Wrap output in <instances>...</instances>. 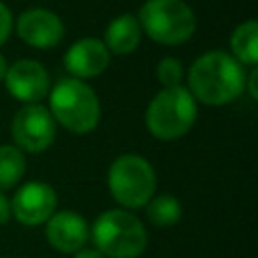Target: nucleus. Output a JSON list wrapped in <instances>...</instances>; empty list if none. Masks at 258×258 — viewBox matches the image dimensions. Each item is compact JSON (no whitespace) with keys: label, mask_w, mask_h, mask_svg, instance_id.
Returning a JSON list of instances; mask_svg holds the SVG:
<instances>
[{"label":"nucleus","mask_w":258,"mask_h":258,"mask_svg":"<svg viewBox=\"0 0 258 258\" xmlns=\"http://www.w3.org/2000/svg\"><path fill=\"white\" fill-rule=\"evenodd\" d=\"M89 234L95 242V250L105 258H137L147 246L145 226L127 210L115 208L103 212Z\"/></svg>","instance_id":"obj_2"},{"label":"nucleus","mask_w":258,"mask_h":258,"mask_svg":"<svg viewBox=\"0 0 258 258\" xmlns=\"http://www.w3.org/2000/svg\"><path fill=\"white\" fill-rule=\"evenodd\" d=\"M10 135L20 151L40 153L52 145L56 137V121L44 105H22L12 117Z\"/></svg>","instance_id":"obj_7"},{"label":"nucleus","mask_w":258,"mask_h":258,"mask_svg":"<svg viewBox=\"0 0 258 258\" xmlns=\"http://www.w3.org/2000/svg\"><path fill=\"white\" fill-rule=\"evenodd\" d=\"M145 212H147V220L155 226H173L179 222L181 218V204L175 196L171 194H161V196H153L147 204H145Z\"/></svg>","instance_id":"obj_15"},{"label":"nucleus","mask_w":258,"mask_h":258,"mask_svg":"<svg viewBox=\"0 0 258 258\" xmlns=\"http://www.w3.org/2000/svg\"><path fill=\"white\" fill-rule=\"evenodd\" d=\"M198 105L187 87L161 89L145 111V125L155 139L173 141L183 137L196 123Z\"/></svg>","instance_id":"obj_4"},{"label":"nucleus","mask_w":258,"mask_h":258,"mask_svg":"<svg viewBox=\"0 0 258 258\" xmlns=\"http://www.w3.org/2000/svg\"><path fill=\"white\" fill-rule=\"evenodd\" d=\"M137 20L151 40L165 46L183 44L196 32V14L183 0H147Z\"/></svg>","instance_id":"obj_5"},{"label":"nucleus","mask_w":258,"mask_h":258,"mask_svg":"<svg viewBox=\"0 0 258 258\" xmlns=\"http://www.w3.org/2000/svg\"><path fill=\"white\" fill-rule=\"evenodd\" d=\"M141 26H139V20L137 16L133 14H121L117 18H113L105 30V38H103V44L107 46L109 52L113 54H129L133 52L139 42H141Z\"/></svg>","instance_id":"obj_13"},{"label":"nucleus","mask_w":258,"mask_h":258,"mask_svg":"<svg viewBox=\"0 0 258 258\" xmlns=\"http://www.w3.org/2000/svg\"><path fill=\"white\" fill-rule=\"evenodd\" d=\"M16 34L20 36L24 44L44 50V48H52L60 44L64 36V24L54 12L36 6V8L24 10L18 16Z\"/></svg>","instance_id":"obj_10"},{"label":"nucleus","mask_w":258,"mask_h":258,"mask_svg":"<svg viewBox=\"0 0 258 258\" xmlns=\"http://www.w3.org/2000/svg\"><path fill=\"white\" fill-rule=\"evenodd\" d=\"M232 56L244 67H256L258 62V22L254 18L238 24L230 36Z\"/></svg>","instance_id":"obj_14"},{"label":"nucleus","mask_w":258,"mask_h":258,"mask_svg":"<svg viewBox=\"0 0 258 258\" xmlns=\"http://www.w3.org/2000/svg\"><path fill=\"white\" fill-rule=\"evenodd\" d=\"M246 89L244 67L224 50L198 56L187 71V91L204 105L220 107L238 99Z\"/></svg>","instance_id":"obj_1"},{"label":"nucleus","mask_w":258,"mask_h":258,"mask_svg":"<svg viewBox=\"0 0 258 258\" xmlns=\"http://www.w3.org/2000/svg\"><path fill=\"white\" fill-rule=\"evenodd\" d=\"M155 77L163 87H177V85H181V81L185 77V71H183V64L177 58L167 56V58H161L157 62Z\"/></svg>","instance_id":"obj_17"},{"label":"nucleus","mask_w":258,"mask_h":258,"mask_svg":"<svg viewBox=\"0 0 258 258\" xmlns=\"http://www.w3.org/2000/svg\"><path fill=\"white\" fill-rule=\"evenodd\" d=\"M10 32H12V12L4 2H0V46L8 40Z\"/></svg>","instance_id":"obj_18"},{"label":"nucleus","mask_w":258,"mask_h":258,"mask_svg":"<svg viewBox=\"0 0 258 258\" xmlns=\"http://www.w3.org/2000/svg\"><path fill=\"white\" fill-rule=\"evenodd\" d=\"M4 83L8 93L26 105L42 101L50 91V77L46 69L38 60L30 58L12 62L4 75Z\"/></svg>","instance_id":"obj_9"},{"label":"nucleus","mask_w":258,"mask_h":258,"mask_svg":"<svg viewBox=\"0 0 258 258\" xmlns=\"http://www.w3.org/2000/svg\"><path fill=\"white\" fill-rule=\"evenodd\" d=\"M73 258H105V256L99 250H95V248H83V250L75 252Z\"/></svg>","instance_id":"obj_21"},{"label":"nucleus","mask_w":258,"mask_h":258,"mask_svg":"<svg viewBox=\"0 0 258 258\" xmlns=\"http://www.w3.org/2000/svg\"><path fill=\"white\" fill-rule=\"evenodd\" d=\"M107 185L111 196L123 208H145L155 196L157 177L151 163L135 153L119 155L107 173Z\"/></svg>","instance_id":"obj_6"},{"label":"nucleus","mask_w":258,"mask_h":258,"mask_svg":"<svg viewBox=\"0 0 258 258\" xmlns=\"http://www.w3.org/2000/svg\"><path fill=\"white\" fill-rule=\"evenodd\" d=\"M256 79H258V71L252 69V71L248 73V79H246V89L250 91L252 99H258V83H256Z\"/></svg>","instance_id":"obj_19"},{"label":"nucleus","mask_w":258,"mask_h":258,"mask_svg":"<svg viewBox=\"0 0 258 258\" xmlns=\"http://www.w3.org/2000/svg\"><path fill=\"white\" fill-rule=\"evenodd\" d=\"M26 171V157L16 145H0V189L14 187Z\"/></svg>","instance_id":"obj_16"},{"label":"nucleus","mask_w":258,"mask_h":258,"mask_svg":"<svg viewBox=\"0 0 258 258\" xmlns=\"http://www.w3.org/2000/svg\"><path fill=\"white\" fill-rule=\"evenodd\" d=\"M8 71V64H6V58L0 54V81H4V75Z\"/></svg>","instance_id":"obj_22"},{"label":"nucleus","mask_w":258,"mask_h":258,"mask_svg":"<svg viewBox=\"0 0 258 258\" xmlns=\"http://www.w3.org/2000/svg\"><path fill=\"white\" fill-rule=\"evenodd\" d=\"M10 218H12L10 202H8V200H6V196L0 191V224H6Z\"/></svg>","instance_id":"obj_20"},{"label":"nucleus","mask_w":258,"mask_h":258,"mask_svg":"<svg viewBox=\"0 0 258 258\" xmlns=\"http://www.w3.org/2000/svg\"><path fill=\"white\" fill-rule=\"evenodd\" d=\"M46 240L48 244L62 254H75L85 248L89 240V226L87 220L73 212V210H62L54 212L46 220Z\"/></svg>","instance_id":"obj_11"},{"label":"nucleus","mask_w":258,"mask_h":258,"mask_svg":"<svg viewBox=\"0 0 258 258\" xmlns=\"http://www.w3.org/2000/svg\"><path fill=\"white\" fill-rule=\"evenodd\" d=\"M111 52L103 44V40L87 36L73 42L64 54V67L73 75V79H93L105 73L109 67Z\"/></svg>","instance_id":"obj_12"},{"label":"nucleus","mask_w":258,"mask_h":258,"mask_svg":"<svg viewBox=\"0 0 258 258\" xmlns=\"http://www.w3.org/2000/svg\"><path fill=\"white\" fill-rule=\"evenodd\" d=\"M56 191L44 181H26L10 202L12 216L24 226H40L56 212Z\"/></svg>","instance_id":"obj_8"},{"label":"nucleus","mask_w":258,"mask_h":258,"mask_svg":"<svg viewBox=\"0 0 258 258\" xmlns=\"http://www.w3.org/2000/svg\"><path fill=\"white\" fill-rule=\"evenodd\" d=\"M48 111L56 123L73 133H89L99 125L101 105L95 91L81 79H62L50 89Z\"/></svg>","instance_id":"obj_3"}]
</instances>
